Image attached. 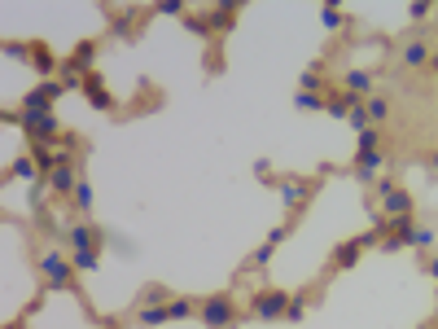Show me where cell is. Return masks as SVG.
<instances>
[{"label": "cell", "mask_w": 438, "mask_h": 329, "mask_svg": "<svg viewBox=\"0 0 438 329\" xmlns=\"http://www.w3.org/2000/svg\"><path fill=\"white\" fill-rule=\"evenodd\" d=\"M40 276L48 290H80V272H75L70 255H62V250H44L40 255Z\"/></svg>", "instance_id": "6da1fadb"}, {"label": "cell", "mask_w": 438, "mask_h": 329, "mask_svg": "<svg viewBox=\"0 0 438 329\" xmlns=\"http://www.w3.org/2000/svg\"><path fill=\"white\" fill-rule=\"evenodd\" d=\"M197 316L211 329H233L237 325V303H233V294H206L197 303Z\"/></svg>", "instance_id": "7a4b0ae2"}, {"label": "cell", "mask_w": 438, "mask_h": 329, "mask_svg": "<svg viewBox=\"0 0 438 329\" xmlns=\"http://www.w3.org/2000/svg\"><path fill=\"white\" fill-rule=\"evenodd\" d=\"M5 119H9V123H22V132L35 136V141H62V136H66L58 114H22V110H9Z\"/></svg>", "instance_id": "3957f363"}, {"label": "cell", "mask_w": 438, "mask_h": 329, "mask_svg": "<svg viewBox=\"0 0 438 329\" xmlns=\"http://www.w3.org/2000/svg\"><path fill=\"white\" fill-rule=\"evenodd\" d=\"M285 312H290V294H285V290L263 286L259 294L250 298V316H254V320H285Z\"/></svg>", "instance_id": "277c9868"}, {"label": "cell", "mask_w": 438, "mask_h": 329, "mask_svg": "<svg viewBox=\"0 0 438 329\" xmlns=\"http://www.w3.org/2000/svg\"><path fill=\"white\" fill-rule=\"evenodd\" d=\"M80 180H84V176H80V158H70V154H62V163L53 171H44V185L53 193H62V198H70Z\"/></svg>", "instance_id": "5b68a950"}, {"label": "cell", "mask_w": 438, "mask_h": 329, "mask_svg": "<svg viewBox=\"0 0 438 329\" xmlns=\"http://www.w3.org/2000/svg\"><path fill=\"white\" fill-rule=\"evenodd\" d=\"M377 242H381V237H377V233L368 229V233H359V237H351V242H342L338 250H333V259H329V264H333V268H351V264H355L359 255H364V250H368V246H377Z\"/></svg>", "instance_id": "8992f818"}, {"label": "cell", "mask_w": 438, "mask_h": 329, "mask_svg": "<svg viewBox=\"0 0 438 329\" xmlns=\"http://www.w3.org/2000/svg\"><path fill=\"white\" fill-rule=\"evenodd\" d=\"M276 193H280V202H285V207H298L302 198H312V180H307V176H280V180H268Z\"/></svg>", "instance_id": "52a82bcc"}, {"label": "cell", "mask_w": 438, "mask_h": 329, "mask_svg": "<svg viewBox=\"0 0 438 329\" xmlns=\"http://www.w3.org/2000/svg\"><path fill=\"white\" fill-rule=\"evenodd\" d=\"M62 242H66L70 250H101V242H106V233H101L97 224L88 220V224H70Z\"/></svg>", "instance_id": "ba28073f"}, {"label": "cell", "mask_w": 438, "mask_h": 329, "mask_svg": "<svg viewBox=\"0 0 438 329\" xmlns=\"http://www.w3.org/2000/svg\"><path fill=\"white\" fill-rule=\"evenodd\" d=\"M381 149L377 145H359V154H355V176H359V180H364V185H373L377 180V171H381Z\"/></svg>", "instance_id": "9c48e42d"}, {"label": "cell", "mask_w": 438, "mask_h": 329, "mask_svg": "<svg viewBox=\"0 0 438 329\" xmlns=\"http://www.w3.org/2000/svg\"><path fill=\"white\" fill-rule=\"evenodd\" d=\"M373 88H377V75L373 70H346L342 75V92H351V97H373Z\"/></svg>", "instance_id": "30bf717a"}, {"label": "cell", "mask_w": 438, "mask_h": 329, "mask_svg": "<svg viewBox=\"0 0 438 329\" xmlns=\"http://www.w3.org/2000/svg\"><path fill=\"white\" fill-rule=\"evenodd\" d=\"M84 97L92 101L97 110H119V106H114V97L106 92V84H101V75H97V70H88V75H84Z\"/></svg>", "instance_id": "8fae6325"}, {"label": "cell", "mask_w": 438, "mask_h": 329, "mask_svg": "<svg viewBox=\"0 0 438 329\" xmlns=\"http://www.w3.org/2000/svg\"><path fill=\"white\" fill-rule=\"evenodd\" d=\"M381 215H385V220L412 215V193H407V189H395L390 198H381Z\"/></svg>", "instance_id": "7c38bea8"}, {"label": "cell", "mask_w": 438, "mask_h": 329, "mask_svg": "<svg viewBox=\"0 0 438 329\" xmlns=\"http://www.w3.org/2000/svg\"><path fill=\"white\" fill-rule=\"evenodd\" d=\"M31 158H35V167L53 171V167L62 163V149H58V141H35V145H31Z\"/></svg>", "instance_id": "4fadbf2b"}, {"label": "cell", "mask_w": 438, "mask_h": 329, "mask_svg": "<svg viewBox=\"0 0 438 329\" xmlns=\"http://www.w3.org/2000/svg\"><path fill=\"white\" fill-rule=\"evenodd\" d=\"M48 106H53V97H48V88H44V84H40V88H31L27 97H22V114H53Z\"/></svg>", "instance_id": "5bb4252c"}, {"label": "cell", "mask_w": 438, "mask_h": 329, "mask_svg": "<svg viewBox=\"0 0 438 329\" xmlns=\"http://www.w3.org/2000/svg\"><path fill=\"white\" fill-rule=\"evenodd\" d=\"M403 62L407 66H429V44L425 40H407L403 44Z\"/></svg>", "instance_id": "9a60e30c"}, {"label": "cell", "mask_w": 438, "mask_h": 329, "mask_svg": "<svg viewBox=\"0 0 438 329\" xmlns=\"http://www.w3.org/2000/svg\"><path fill=\"white\" fill-rule=\"evenodd\" d=\"M9 180H40V167H35V158H13L9 163Z\"/></svg>", "instance_id": "2e32d148"}, {"label": "cell", "mask_w": 438, "mask_h": 329, "mask_svg": "<svg viewBox=\"0 0 438 329\" xmlns=\"http://www.w3.org/2000/svg\"><path fill=\"white\" fill-rule=\"evenodd\" d=\"M70 62L80 66L84 75H88V70H97V66H92V62H97V40H84V44H80V48H75V53H70Z\"/></svg>", "instance_id": "e0dca14e"}, {"label": "cell", "mask_w": 438, "mask_h": 329, "mask_svg": "<svg viewBox=\"0 0 438 329\" xmlns=\"http://www.w3.org/2000/svg\"><path fill=\"white\" fill-rule=\"evenodd\" d=\"M355 106H364V101H359V97H351V92H338V97H333V101H329L324 110H329L333 119H346V114H351Z\"/></svg>", "instance_id": "ac0fdd59"}, {"label": "cell", "mask_w": 438, "mask_h": 329, "mask_svg": "<svg viewBox=\"0 0 438 329\" xmlns=\"http://www.w3.org/2000/svg\"><path fill=\"white\" fill-rule=\"evenodd\" d=\"M163 320H171L167 308H153V303H141L136 308V325H163Z\"/></svg>", "instance_id": "d6986e66"}, {"label": "cell", "mask_w": 438, "mask_h": 329, "mask_svg": "<svg viewBox=\"0 0 438 329\" xmlns=\"http://www.w3.org/2000/svg\"><path fill=\"white\" fill-rule=\"evenodd\" d=\"M70 264H75V272H97L101 250H70Z\"/></svg>", "instance_id": "ffe728a7"}, {"label": "cell", "mask_w": 438, "mask_h": 329, "mask_svg": "<svg viewBox=\"0 0 438 329\" xmlns=\"http://www.w3.org/2000/svg\"><path fill=\"white\" fill-rule=\"evenodd\" d=\"M70 202H75V211H80V215H92V185L80 180V185H75V193H70Z\"/></svg>", "instance_id": "44dd1931"}, {"label": "cell", "mask_w": 438, "mask_h": 329, "mask_svg": "<svg viewBox=\"0 0 438 329\" xmlns=\"http://www.w3.org/2000/svg\"><path fill=\"white\" fill-rule=\"evenodd\" d=\"M329 106V101L320 97V92H302L298 88V97H294V110H307V114H316V110H324Z\"/></svg>", "instance_id": "7402d4cb"}, {"label": "cell", "mask_w": 438, "mask_h": 329, "mask_svg": "<svg viewBox=\"0 0 438 329\" xmlns=\"http://www.w3.org/2000/svg\"><path fill=\"white\" fill-rule=\"evenodd\" d=\"M364 106H368V119H373V123H385V119H390V101H385L381 92H373Z\"/></svg>", "instance_id": "603a6c76"}, {"label": "cell", "mask_w": 438, "mask_h": 329, "mask_svg": "<svg viewBox=\"0 0 438 329\" xmlns=\"http://www.w3.org/2000/svg\"><path fill=\"white\" fill-rule=\"evenodd\" d=\"M233 18H237V0H219V9L211 14V31H215V27H228Z\"/></svg>", "instance_id": "cb8c5ba5"}, {"label": "cell", "mask_w": 438, "mask_h": 329, "mask_svg": "<svg viewBox=\"0 0 438 329\" xmlns=\"http://www.w3.org/2000/svg\"><path fill=\"white\" fill-rule=\"evenodd\" d=\"M167 312H171V320H189V316H197V303L193 298H171Z\"/></svg>", "instance_id": "d4e9b609"}, {"label": "cell", "mask_w": 438, "mask_h": 329, "mask_svg": "<svg viewBox=\"0 0 438 329\" xmlns=\"http://www.w3.org/2000/svg\"><path fill=\"white\" fill-rule=\"evenodd\" d=\"M320 22H324V27L329 31H338V27H346V18H342V9L338 5H333V0H329V5L320 9Z\"/></svg>", "instance_id": "484cf974"}, {"label": "cell", "mask_w": 438, "mask_h": 329, "mask_svg": "<svg viewBox=\"0 0 438 329\" xmlns=\"http://www.w3.org/2000/svg\"><path fill=\"white\" fill-rule=\"evenodd\" d=\"M346 123H351V128H355V132H359V136H364V132H368V128H373V119H368V106H355V110H351V114H346Z\"/></svg>", "instance_id": "4316f807"}, {"label": "cell", "mask_w": 438, "mask_h": 329, "mask_svg": "<svg viewBox=\"0 0 438 329\" xmlns=\"http://www.w3.org/2000/svg\"><path fill=\"white\" fill-rule=\"evenodd\" d=\"M403 246H417V250H425V246H434V229H421V224H417V229H412V233L403 237Z\"/></svg>", "instance_id": "83f0119b"}, {"label": "cell", "mask_w": 438, "mask_h": 329, "mask_svg": "<svg viewBox=\"0 0 438 329\" xmlns=\"http://www.w3.org/2000/svg\"><path fill=\"white\" fill-rule=\"evenodd\" d=\"M31 58H35V66H40V75H53V53H48L44 44H31Z\"/></svg>", "instance_id": "f1b7e54d"}, {"label": "cell", "mask_w": 438, "mask_h": 329, "mask_svg": "<svg viewBox=\"0 0 438 329\" xmlns=\"http://www.w3.org/2000/svg\"><path fill=\"white\" fill-rule=\"evenodd\" d=\"M158 14H175V18H185L189 9H185V0H158V5H153Z\"/></svg>", "instance_id": "f546056e"}, {"label": "cell", "mask_w": 438, "mask_h": 329, "mask_svg": "<svg viewBox=\"0 0 438 329\" xmlns=\"http://www.w3.org/2000/svg\"><path fill=\"white\" fill-rule=\"evenodd\" d=\"M429 9H434V0H412V5H407L412 22H421V18H429Z\"/></svg>", "instance_id": "4dcf8cb0"}, {"label": "cell", "mask_w": 438, "mask_h": 329, "mask_svg": "<svg viewBox=\"0 0 438 329\" xmlns=\"http://www.w3.org/2000/svg\"><path fill=\"white\" fill-rule=\"evenodd\" d=\"M302 316H307V298H302V294H294V298H290V312H285V320H302Z\"/></svg>", "instance_id": "1f68e13d"}, {"label": "cell", "mask_w": 438, "mask_h": 329, "mask_svg": "<svg viewBox=\"0 0 438 329\" xmlns=\"http://www.w3.org/2000/svg\"><path fill=\"white\" fill-rule=\"evenodd\" d=\"M320 84H324L320 80V66H312V70L302 75V92H320Z\"/></svg>", "instance_id": "d6a6232c"}, {"label": "cell", "mask_w": 438, "mask_h": 329, "mask_svg": "<svg viewBox=\"0 0 438 329\" xmlns=\"http://www.w3.org/2000/svg\"><path fill=\"white\" fill-rule=\"evenodd\" d=\"M272 250H276V246H272V242H263V246H259V250H254V255H250V268H263V264L272 259Z\"/></svg>", "instance_id": "836d02e7"}, {"label": "cell", "mask_w": 438, "mask_h": 329, "mask_svg": "<svg viewBox=\"0 0 438 329\" xmlns=\"http://www.w3.org/2000/svg\"><path fill=\"white\" fill-rule=\"evenodd\" d=\"M373 189H377V198H390V193H395V180H390V176H377Z\"/></svg>", "instance_id": "e575fe53"}, {"label": "cell", "mask_w": 438, "mask_h": 329, "mask_svg": "<svg viewBox=\"0 0 438 329\" xmlns=\"http://www.w3.org/2000/svg\"><path fill=\"white\" fill-rule=\"evenodd\" d=\"M285 233H290V224H276V229L268 233V242H272V246H280V242H285Z\"/></svg>", "instance_id": "d590c367"}, {"label": "cell", "mask_w": 438, "mask_h": 329, "mask_svg": "<svg viewBox=\"0 0 438 329\" xmlns=\"http://www.w3.org/2000/svg\"><path fill=\"white\" fill-rule=\"evenodd\" d=\"M381 250H403V237H381Z\"/></svg>", "instance_id": "8d00e7d4"}, {"label": "cell", "mask_w": 438, "mask_h": 329, "mask_svg": "<svg viewBox=\"0 0 438 329\" xmlns=\"http://www.w3.org/2000/svg\"><path fill=\"white\" fill-rule=\"evenodd\" d=\"M429 75H438V53H429V66H425Z\"/></svg>", "instance_id": "74e56055"}, {"label": "cell", "mask_w": 438, "mask_h": 329, "mask_svg": "<svg viewBox=\"0 0 438 329\" xmlns=\"http://www.w3.org/2000/svg\"><path fill=\"white\" fill-rule=\"evenodd\" d=\"M425 268H429V276H438V255H434V259H429Z\"/></svg>", "instance_id": "f35d334b"}, {"label": "cell", "mask_w": 438, "mask_h": 329, "mask_svg": "<svg viewBox=\"0 0 438 329\" xmlns=\"http://www.w3.org/2000/svg\"><path fill=\"white\" fill-rule=\"evenodd\" d=\"M429 40H438V22H434V36H429Z\"/></svg>", "instance_id": "ab89813d"}, {"label": "cell", "mask_w": 438, "mask_h": 329, "mask_svg": "<svg viewBox=\"0 0 438 329\" xmlns=\"http://www.w3.org/2000/svg\"><path fill=\"white\" fill-rule=\"evenodd\" d=\"M5 329H18V325H5Z\"/></svg>", "instance_id": "60d3db41"}]
</instances>
